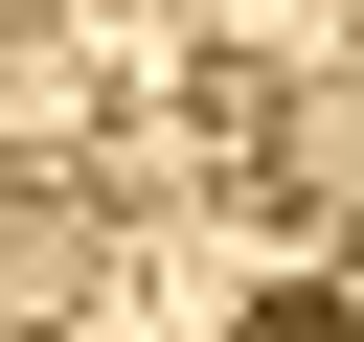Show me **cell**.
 Wrapping results in <instances>:
<instances>
[{
	"instance_id": "obj_1",
	"label": "cell",
	"mask_w": 364,
	"mask_h": 342,
	"mask_svg": "<svg viewBox=\"0 0 364 342\" xmlns=\"http://www.w3.org/2000/svg\"><path fill=\"white\" fill-rule=\"evenodd\" d=\"M114 296V205L91 182H0V319H91Z\"/></svg>"
},
{
	"instance_id": "obj_2",
	"label": "cell",
	"mask_w": 364,
	"mask_h": 342,
	"mask_svg": "<svg viewBox=\"0 0 364 342\" xmlns=\"http://www.w3.org/2000/svg\"><path fill=\"white\" fill-rule=\"evenodd\" d=\"M228 342H364V296H341V274H296V296H250Z\"/></svg>"
}]
</instances>
